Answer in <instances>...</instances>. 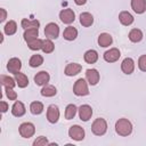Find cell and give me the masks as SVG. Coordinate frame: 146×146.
I'll return each mask as SVG.
<instances>
[{
	"instance_id": "cell-26",
	"label": "cell",
	"mask_w": 146,
	"mask_h": 146,
	"mask_svg": "<svg viewBox=\"0 0 146 146\" xmlns=\"http://www.w3.org/2000/svg\"><path fill=\"white\" fill-rule=\"evenodd\" d=\"M143 36H144L143 32L139 29H132L129 32V40L131 42H139V41H141Z\"/></svg>"
},
{
	"instance_id": "cell-39",
	"label": "cell",
	"mask_w": 146,
	"mask_h": 146,
	"mask_svg": "<svg viewBox=\"0 0 146 146\" xmlns=\"http://www.w3.org/2000/svg\"><path fill=\"white\" fill-rule=\"evenodd\" d=\"M0 14H1V16H0V22H5L6 17H7V13H6V10H5L3 8H0Z\"/></svg>"
},
{
	"instance_id": "cell-25",
	"label": "cell",
	"mask_w": 146,
	"mask_h": 146,
	"mask_svg": "<svg viewBox=\"0 0 146 146\" xmlns=\"http://www.w3.org/2000/svg\"><path fill=\"white\" fill-rule=\"evenodd\" d=\"M15 80H16V83L19 88H25L29 84V79L24 73H21V72L16 73L15 74Z\"/></svg>"
},
{
	"instance_id": "cell-3",
	"label": "cell",
	"mask_w": 146,
	"mask_h": 146,
	"mask_svg": "<svg viewBox=\"0 0 146 146\" xmlns=\"http://www.w3.org/2000/svg\"><path fill=\"white\" fill-rule=\"evenodd\" d=\"M73 92L76 96H87L89 94V89H88V84L86 82L84 79H79L75 81L74 86H73Z\"/></svg>"
},
{
	"instance_id": "cell-22",
	"label": "cell",
	"mask_w": 146,
	"mask_h": 146,
	"mask_svg": "<svg viewBox=\"0 0 146 146\" xmlns=\"http://www.w3.org/2000/svg\"><path fill=\"white\" fill-rule=\"evenodd\" d=\"M83 58H84V62H86V63H88V64H94V63H96L97 59H98V54H97L96 50L90 49V50H88V51L84 52Z\"/></svg>"
},
{
	"instance_id": "cell-2",
	"label": "cell",
	"mask_w": 146,
	"mask_h": 146,
	"mask_svg": "<svg viewBox=\"0 0 146 146\" xmlns=\"http://www.w3.org/2000/svg\"><path fill=\"white\" fill-rule=\"evenodd\" d=\"M106 130H107V123H106L105 119L98 117V119H96L94 121V123L91 125V131H92L94 135H96V136H103V135H105Z\"/></svg>"
},
{
	"instance_id": "cell-29",
	"label": "cell",
	"mask_w": 146,
	"mask_h": 146,
	"mask_svg": "<svg viewBox=\"0 0 146 146\" xmlns=\"http://www.w3.org/2000/svg\"><path fill=\"white\" fill-rule=\"evenodd\" d=\"M3 30H5V33H6L7 35H13V34H15L16 31H17V24H16V22H15V21H9V22L5 25Z\"/></svg>"
},
{
	"instance_id": "cell-15",
	"label": "cell",
	"mask_w": 146,
	"mask_h": 146,
	"mask_svg": "<svg viewBox=\"0 0 146 146\" xmlns=\"http://www.w3.org/2000/svg\"><path fill=\"white\" fill-rule=\"evenodd\" d=\"M81 70H82V66L80 64H78V63H70V64L66 65L64 73L67 76H73V75L79 74L81 72Z\"/></svg>"
},
{
	"instance_id": "cell-11",
	"label": "cell",
	"mask_w": 146,
	"mask_h": 146,
	"mask_svg": "<svg viewBox=\"0 0 146 146\" xmlns=\"http://www.w3.org/2000/svg\"><path fill=\"white\" fill-rule=\"evenodd\" d=\"M86 79L88 80V83L91 86H95L99 81V73L96 68H88L86 71Z\"/></svg>"
},
{
	"instance_id": "cell-33",
	"label": "cell",
	"mask_w": 146,
	"mask_h": 146,
	"mask_svg": "<svg viewBox=\"0 0 146 146\" xmlns=\"http://www.w3.org/2000/svg\"><path fill=\"white\" fill-rule=\"evenodd\" d=\"M43 63V57L41 56V55H33L31 58H30V60H29V64H30V66L31 67H38V66H40L41 64Z\"/></svg>"
},
{
	"instance_id": "cell-27",
	"label": "cell",
	"mask_w": 146,
	"mask_h": 146,
	"mask_svg": "<svg viewBox=\"0 0 146 146\" xmlns=\"http://www.w3.org/2000/svg\"><path fill=\"white\" fill-rule=\"evenodd\" d=\"M57 94V90L54 86H50V84H46L42 89H41V95L43 97H52Z\"/></svg>"
},
{
	"instance_id": "cell-5",
	"label": "cell",
	"mask_w": 146,
	"mask_h": 146,
	"mask_svg": "<svg viewBox=\"0 0 146 146\" xmlns=\"http://www.w3.org/2000/svg\"><path fill=\"white\" fill-rule=\"evenodd\" d=\"M44 35L48 39H57L59 35V26L56 23H49L44 27Z\"/></svg>"
},
{
	"instance_id": "cell-34",
	"label": "cell",
	"mask_w": 146,
	"mask_h": 146,
	"mask_svg": "<svg viewBox=\"0 0 146 146\" xmlns=\"http://www.w3.org/2000/svg\"><path fill=\"white\" fill-rule=\"evenodd\" d=\"M42 43H43V40L36 38V39L27 42V46L31 50H39V49H42Z\"/></svg>"
},
{
	"instance_id": "cell-7",
	"label": "cell",
	"mask_w": 146,
	"mask_h": 146,
	"mask_svg": "<svg viewBox=\"0 0 146 146\" xmlns=\"http://www.w3.org/2000/svg\"><path fill=\"white\" fill-rule=\"evenodd\" d=\"M59 119V110L57 105H49L47 108V120L50 123H56Z\"/></svg>"
},
{
	"instance_id": "cell-23",
	"label": "cell",
	"mask_w": 146,
	"mask_h": 146,
	"mask_svg": "<svg viewBox=\"0 0 146 146\" xmlns=\"http://www.w3.org/2000/svg\"><path fill=\"white\" fill-rule=\"evenodd\" d=\"M80 23H81L82 26H86V27L91 26L92 23H94V17H92V15H91L90 13H82V14L80 15Z\"/></svg>"
},
{
	"instance_id": "cell-24",
	"label": "cell",
	"mask_w": 146,
	"mask_h": 146,
	"mask_svg": "<svg viewBox=\"0 0 146 146\" xmlns=\"http://www.w3.org/2000/svg\"><path fill=\"white\" fill-rule=\"evenodd\" d=\"M22 27L24 30L26 29H39L40 26V22L36 19H27V18H23L22 19Z\"/></svg>"
},
{
	"instance_id": "cell-20",
	"label": "cell",
	"mask_w": 146,
	"mask_h": 146,
	"mask_svg": "<svg viewBox=\"0 0 146 146\" xmlns=\"http://www.w3.org/2000/svg\"><path fill=\"white\" fill-rule=\"evenodd\" d=\"M78 36V30L73 26H67L63 32V38L67 41H73Z\"/></svg>"
},
{
	"instance_id": "cell-32",
	"label": "cell",
	"mask_w": 146,
	"mask_h": 146,
	"mask_svg": "<svg viewBox=\"0 0 146 146\" xmlns=\"http://www.w3.org/2000/svg\"><path fill=\"white\" fill-rule=\"evenodd\" d=\"M54 49H55V46H54L51 39H44L43 43H42V51L44 54H50L54 51Z\"/></svg>"
},
{
	"instance_id": "cell-37",
	"label": "cell",
	"mask_w": 146,
	"mask_h": 146,
	"mask_svg": "<svg viewBox=\"0 0 146 146\" xmlns=\"http://www.w3.org/2000/svg\"><path fill=\"white\" fill-rule=\"evenodd\" d=\"M138 67L140 71L146 72V55H143L138 59Z\"/></svg>"
},
{
	"instance_id": "cell-10",
	"label": "cell",
	"mask_w": 146,
	"mask_h": 146,
	"mask_svg": "<svg viewBox=\"0 0 146 146\" xmlns=\"http://www.w3.org/2000/svg\"><path fill=\"white\" fill-rule=\"evenodd\" d=\"M120 56H121V54H120V50L117 48H111L110 50L105 51L104 59L107 63H114L120 58Z\"/></svg>"
},
{
	"instance_id": "cell-4",
	"label": "cell",
	"mask_w": 146,
	"mask_h": 146,
	"mask_svg": "<svg viewBox=\"0 0 146 146\" xmlns=\"http://www.w3.org/2000/svg\"><path fill=\"white\" fill-rule=\"evenodd\" d=\"M18 131H19V135L23 137V138H30L34 135L35 132V127L33 123L31 122H24L19 125L18 128Z\"/></svg>"
},
{
	"instance_id": "cell-1",
	"label": "cell",
	"mask_w": 146,
	"mask_h": 146,
	"mask_svg": "<svg viewBox=\"0 0 146 146\" xmlns=\"http://www.w3.org/2000/svg\"><path fill=\"white\" fill-rule=\"evenodd\" d=\"M115 131L120 136H129L132 131V124L128 119H119L115 123Z\"/></svg>"
},
{
	"instance_id": "cell-21",
	"label": "cell",
	"mask_w": 146,
	"mask_h": 146,
	"mask_svg": "<svg viewBox=\"0 0 146 146\" xmlns=\"http://www.w3.org/2000/svg\"><path fill=\"white\" fill-rule=\"evenodd\" d=\"M23 36L26 42H30L39 36V29H26V30H24Z\"/></svg>"
},
{
	"instance_id": "cell-9",
	"label": "cell",
	"mask_w": 146,
	"mask_h": 146,
	"mask_svg": "<svg viewBox=\"0 0 146 146\" xmlns=\"http://www.w3.org/2000/svg\"><path fill=\"white\" fill-rule=\"evenodd\" d=\"M21 68H22V62H21L19 58L13 57V58H10L8 60V63H7V70L10 73L16 74V73H18L21 71Z\"/></svg>"
},
{
	"instance_id": "cell-38",
	"label": "cell",
	"mask_w": 146,
	"mask_h": 146,
	"mask_svg": "<svg viewBox=\"0 0 146 146\" xmlns=\"http://www.w3.org/2000/svg\"><path fill=\"white\" fill-rule=\"evenodd\" d=\"M0 106H1V112L2 113H5V112H7V110H8V104L6 103V102H3V100H1L0 102Z\"/></svg>"
},
{
	"instance_id": "cell-35",
	"label": "cell",
	"mask_w": 146,
	"mask_h": 146,
	"mask_svg": "<svg viewBox=\"0 0 146 146\" xmlns=\"http://www.w3.org/2000/svg\"><path fill=\"white\" fill-rule=\"evenodd\" d=\"M5 92H6V96L9 98V100H16L17 94H16V91H14L13 88H10V87H5Z\"/></svg>"
},
{
	"instance_id": "cell-18",
	"label": "cell",
	"mask_w": 146,
	"mask_h": 146,
	"mask_svg": "<svg viewBox=\"0 0 146 146\" xmlns=\"http://www.w3.org/2000/svg\"><path fill=\"white\" fill-rule=\"evenodd\" d=\"M131 8L136 14H143L146 10V0H131Z\"/></svg>"
},
{
	"instance_id": "cell-28",
	"label": "cell",
	"mask_w": 146,
	"mask_h": 146,
	"mask_svg": "<svg viewBox=\"0 0 146 146\" xmlns=\"http://www.w3.org/2000/svg\"><path fill=\"white\" fill-rule=\"evenodd\" d=\"M30 111L34 115H39L43 112V104L41 102H33L30 105Z\"/></svg>"
},
{
	"instance_id": "cell-30",
	"label": "cell",
	"mask_w": 146,
	"mask_h": 146,
	"mask_svg": "<svg viewBox=\"0 0 146 146\" xmlns=\"http://www.w3.org/2000/svg\"><path fill=\"white\" fill-rule=\"evenodd\" d=\"M76 112H78V107L74 104H68L65 108V119H67V120L73 119L75 116Z\"/></svg>"
},
{
	"instance_id": "cell-31",
	"label": "cell",
	"mask_w": 146,
	"mask_h": 146,
	"mask_svg": "<svg viewBox=\"0 0 146 146\" xmlns=\"http://www.w3.org/2000/svg\"><path fill=\"white\" fill-rule=\"evenodd\" d=\"M0 82L3 87H10V88H14L17 83H16V80L8 76V75H1L0 76Z\"/></svg>"
},
{
	"instance_id": "cell-12",
	"label": "cell",
	"mask_w": 146,
	"mask_h": 146,
	"mask_svg": "<svg viewBox=\"0 0 146 146\" xmlns=\"http://www.w3.org/2000/svg\"><path fill=\"white\" fill-rule=\"evenodd\" d=\"M78 111H79V116H80V119L82 120V121H88L90 117H91V115H92V108H91V106H89V105H87V104H84V105H81L79 108H78Z\"/></svg>"
},
{
	"instance_id": "cell-17",
	"label": "cell",
	"mask_w": 146,
	"mask_h": 146,
	"mask_svg": "<svg viewBox=\"0 0 146 146\" xmlns=\"http://www.w3.org/2000/svg\"><path fill=\"white\" fill-rule=\"evenodd\" d=\"M119 21H120V23H121L122 25L129 26V25H131V24L133 23V16H132L129 11L123 10V11H121V13L119 14Z\"/></svg>"
},
{
	"instance_id": "cell-13",
	"label": "cell",
	"mask_w": 146,
	"mask_h": 146,
	"mask_svg": "<svg viewBox=\"0 0 146 146\" xmlns=\"http://www.w3.org/2000/svg\"><path fill=\"white\" fill-rule=\"evenodd\" d=\"M50 80V75L46 71H40L34 75V82L38 86H46Z\"/></svg>"
},
{
	"instance_id": "cell-19",
	"label": "cell",
	"mask_w": 146,
	"mask_h": 146,
	"mask_svg": "<svg viewBox=\"0 0 146 146\" xmlns=\"http://www.w3.org/2000/svg\"><path fill=\"white\" fill-rule=\"evenodd\" d=\"M113 42V39H112V35L108 34V33H100L98 35V44L103 48H106V47H110Z\"/></svg>"
},
{
	"instance_id": "cell-14",
	"label": "cell",
	"mask_w": 146,
	"mask_h": 146,
	"mask_svg": "<svg viewBox=\"0 0 146 146\" xmlns=\"http://www.w3.org/2000/svg\"><path fill=\"white\" fill-rule=\"evenodd\" d=\"M121 70L125 74H131L133 72V70H135V62H133V59L130 58V57L124 58L122 60V63H121Z\"/></svg>"
},
{
	"instance_id": "cell-6",
	"label": "cell",
	"mask_w": 146,
	"mask_h": 146,
	"mask_svg": "<svg viewBox=\"0 0 146 146\" xmlns=\"http://www.w3.org/2000/svg\"><path fill=\"white\" fill-rule=\"evenodd\" d=\"M68 136H70L73 140L80 141V140H82V139L84 138V130H83L82 127H80V125H78V124L72 125V127L70 128V130H68Z\"/></svg>"
},
{
	"instance_id": "cell-40",
	"label": "cell",
	"mask_w": 146,
	"mask_h": 146,
	"mask_svg": "<svg viewBox=\"0 0 146 146\" xmlns=\"http://www.w3.org/2000/svg\"><path fill=\"white\" fill-rule=\"evenodd\" d=\"M74 2H75L78 6H82V5H84V3L87 2V0H74Z\"/></svg>"
},
{
	"instance_id": "cell-36",
	"label": "cell",
	"mask_w": 146,
	"mask_h": 146,
	"mask_svg": "<svg viewBox=\"0 0 146 146\" xmlns=\"http://www.w3.org/2000/svg\"><path fill=\"white\" fill-rule=\"evenodd\" d=\"M33 145H34V146H46V145H49V143H48V139H47L46 137L40 136V137H38V138L33 141Z\"/></svg>"
},
{
	"instance_id": "cell-8",
	"label": "cell",
	"mask_w": 146,
	"mask_h": 146,
	"mask_svg": "<svg viewBox=\"0 0 146 146\" xmlns=\"http://www.w3.org/2000/svg\"><path fill=\"white\" fill-rule=\"evenodd\" d=\"M59 18H60V21H62L64 24H71V23H73L74 19H75V14H74V11H73L72 9L66 8V9L60 10V13H59Z\"/></svg>"
},
{
	"instance_id": "cell-16",
	"label": "cell",
	"mask_w": 146,
	"mask_h": 146,
	"mask_svg": "<svg viewBox=\"0 0 146 146\" xmlns=\"http://www.w3.org/2000/svg\"><path fill=\"white\" fill-rule=\"evenodd\" d=\"M25 112H26V110H25L24 104H23L22 102H19V100H16V102L14 103L13 107H11V113H13V115L19 117V116H23V115L25 114Z\"/></svg>"
}]
</instances>
